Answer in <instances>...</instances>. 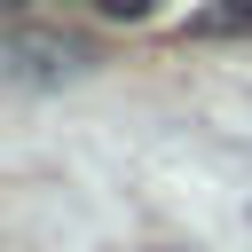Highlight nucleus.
I'll use <instances>...</instances> for the list:
<instances>
[{"mask_svg":"<svg viewBox=\"0 0 252 252\" xmlns=\"http://www.w3.org/2000/svg\"><path fill=\"white\" fill-rule=\"evenodd\" d=\"M220 8H228V16H252V0H220Z\"/></svg>","mask_w":252,"mask_h":252,"instance_id":"7ed1b4c3","label":"nucleus"},{"mask_svg":"<svg viewBox=\"0 0 252 252\" xmlns=\"http://www.w3.org/2000/svg\"><path fill=\"white\" fill-rule=\"evenodd\" d=\"M79 71H87V47L63 32H8L0 39V79H16V87H71Z\"/></svg>","mask_w":252,"mask_h":252,"instance_id":"f257e3e1","label":"nucleus"},{"mask_svg":"<svg viewBox=\"0 0 252 252\" xmlns=\"http://www.w3.org/2000/svg\"><path fill=\"white\" fill-rule=\"evenodd\" d=\"M94 8H102V16H126V24H134V16H150L158 0H94Z\"/></svg>","mask_w":252,"mask_h":252,"instance_id":"f03ea898","label":"nucleus"},{"mask_svg":"<svg viewBox=\"0 0 252 252\" xmlns=\"http://www.w3.org/2000/svg\"><path fill=\"white\" fill-rule=\"evenodd\" d=\"M0 8H16V0H0Z\"/></svg>","mask_w":252,"mask_h":252,"instance_id":"20e7f679","label":"nucleus"}]
</instances>
